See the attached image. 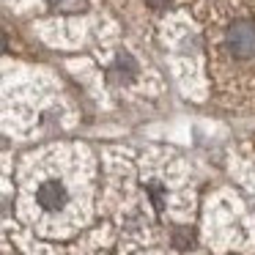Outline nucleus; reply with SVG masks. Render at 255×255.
I'll use <instances>...</instances> for the list:
<instances>
[{
	"instance_id": "f257e3e1",
	"label": "nucleus",
	"mask_w": 255,
	"mask_h": 255,
	"mask_svg": "<svg viewBox=\"0 0 255 255\" xmlns=\"http://www.w3.org/2000/svg\"><path fill=\"white\" fill-rule=\"evenodd\" d=\"M228 52L239 61L255 58V19H236L225 33Z\"/></svg>"
},
{
	"instance_id": "f03ea898",
	"label": "nucleus",
	"mask_w": 255,
	"mask_h": 255,
	"mask_svg": "<svg viewBox=\"0 0 255 255\" xmlns=\"http://www.w3.org/2000/svg\"><path fill=\"white\" fill-rule=\"evenodd\" d=\"M36 200H39V206L47 211H61L69 200V192L61 181H44L36 189Z\"/></svg>"
},
{
	"instance_id": "7ed1b4c3",
	"label": "nucleus",
	"mask_w": 255,
	"mask_h": 255,
	"mask_svg": "<svg viewBox=\"0 0 255 255\" xmlns=\"http://www.w3.org/2000/svg\"><path fill=\"white\" fill-rule=\"evenodd\" d=\"M134 61L129 55H118V63H116V72L121 74V80L124 83H127V80H132V74H134Z\"/></svg>"
},
{
	"instance_id": "20e7f679",
	"label": "nucleus",
	"mask_w": 255,
	"mask_h": 255,
	"mask_svg": "<svg viewBox=\"0 0 255 255\" xmlns=\"http://www.w3.org/2000/svg\"><path fill=\"white\" fill-rule=\"evenodd\" d=\"M173 244H176L178 250H189V247H192V231H187V228H178L176 236H173Z\"/></svg>"
},
{
	"instance_id": "39448f33",
	"label": "nucleus",
	"mask_w": 255,
	"mask_h": 255,
	"mask_svg": "<svg viewBox=\"0 0 255 255\" xmlns=\"http://www.w3.org/2000/svg\"><path fill=\"white\" fill-rule=\"evenodd\" d=\"M148 192H151V198H154V206L162 211V187L159 184H148Z\"/></svg>"
},
{
	"instance_id": "423d86ee",
	"label": "nucleus",
	"mask_w": 255,
	"mask_h": 255,
	"mask_svg": "<svg viewBox=\"0 0 255 255\" xmlns=\"http://www.w3.org/2000/svg\"><path fill=\"white\" fill-rule=\"evenodd\" d=\"M145 6H151V8H167V6H173V0H145Z\"/></svg>"
},
{
	"instance_id": "0eeeda50",
	"label": "nucleus",
	"mask_w": 255,
	"mask_h": 255,
	"mask_svg": "<svg viewBox=\"0 0 255 255\" xmlns=\"http://www.w3.org/2000/svg\"><path fill=\"white\" fill-rule=\"evenodd\" d=\"M52 3H58V0H52Z\"/></svg>"
}]
</instances>
